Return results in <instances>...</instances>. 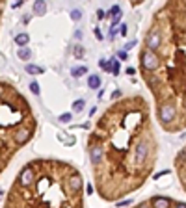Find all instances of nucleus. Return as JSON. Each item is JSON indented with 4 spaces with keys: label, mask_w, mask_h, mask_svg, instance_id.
Instances as JSON below:
<instances>
[{
    "label": "nucleus",
    "mask_w": 186,
    "mask_h": 208,
    "mask_svg": "<svg viewBox=\"0 0 186 208\" xmlns=\"http://www.w3.org/2000/svg\"><path fill=\"white\" fill-rule=\"evenodd\" d=\"M140 63H142V67L145 69V71H156L158 65H160V58L156 56V52L149 50V49H143L142 52H140Z\"/></svg>",
    "instance_id": "nucleus-1"
},
{
    "label": "nucleus",
    "mask_w": 186,
    "mask_h": 208,
    "mask_svg": "<svg viewBox=\"0 0 186 208\" xmlns=\"http://www.w3.org/2000/svg\"><path fill=\"white\" fill-rule=\"evenodd\" d=\"M175 115H177V110H175L173 104L164 102V104L158 106V121L164 125V126H168L171 121H175Z\"/></svg>",
    "instance_id": "nucleus-2"
},
{
    "label": "nucleus",
    "mask_w": 186,
    "mask_h": 208,
    "mask_svg": "<svg viewBox=\"0 0 186 208\" xmlns=\"http://www.w3.org/2000/svg\"><path fill=\"white\" fill-rule=\"evenodd\" d=\"M160 47H162V32H158L156 28L149 30V34H147V37H145V49L156 52Z\"/></svg>",
    "instance_id": "nucleus-3"
},
{
    "label": "nucleus",
    "mask_w": 186,
    "mask_h": 208,
    "mask_svg": "<svg viewBox=\"0 0 186 208\" xmlns=\"http://www.w3.org/2000/svg\"><path fill=\"white\" fill-rule=\"evenodd\" d=\"M151 149L145 141H138L136 143V151H134V160H136V164H143V162L147 160Z\"/></svg>",
    "instance_id": "nucleus-4"
},
{
    "label": "nucleus",
    "mask_w": 186,
    "mask_h": 208,
    "mask_svg": "<svg viewBox=\"0 0 186 208\" xmlns=\"http://www.w3.org/2000/svg\"><path fill=\"white\" fill-rule=\"evenodd\" d=\"M89 160H91V166H101L102 160H104V151L99 145H91L89 147Z\"/></svg>",
    "instance_id": "nucleus-5"
},
{
    "label": "nucleus",
    "mask_w": 186,
    "mask_h": 208,
    "mask_svg": "<svg viewBox=\"0 0 186 208\" xmlns=\"http://www.w3.org/2000/svg\"><path fill=\"white\" fill-rule=\"evenodd\" d=\"M32 182H34V169H32V166H26L19 175V184L22 188H28Z\"/></svg>",
    "instance_id": "nucleus-6"
},
{
    "label": "nucleus",
    "mask_w": 186,
    "mask_h": 208,
    "mask_svg": "<svg viewBox=\"0 0 186 208\" xmlns=\"http://www.w3.org/2000/svg\"><path fill=\"white\" fill-rule=\"evenodd\" d=\"M32 137V130H28V128H17L15 130V134H13V140H15V143L17 145H24L28 140Z\"/></svg>",
    "instance_id": "nucleus-7"
},
{
    "label": "nucleus",
    "mask_w": 186,
    "mask_h": 208,
    "mask_svg": "<svg viewBox=\"0 0 186 208\" xmlns=\"http://www.w3.org/2000/svg\"><path fill=\"white\" fill-rule=\"evenodd\" d=\"M67 184H69V188H71V192H75V193H76V192H80V190H82V184H84V182H82V177H80L78 173H75L71 178L67 180Z\"/></svg>",
    "instance_id": "nucleus-8"
},
{
    "label": "nucleus",
    "mask_w": 186,
    "mask_h": 208,
    "mask_svg": "<svg viewBox=\"0 0 186 208\" xmlns=\"http://www.w3.org/2000/svg\"><path fill=\"white\" fill-rule=\"evenodd\" d=\"M112 22H110V28H115V24H119V20H121V8L119 6H112V9L108 11Z\"/></svg>",
    "instance_id": "nucleus-9"
},
{
    "label": "nucleus",
    "mask_w": 186,
    "mask_h": 208,
    "mask_svg": "<svg viewBox=\"0 0 186 208\" xmlns=\"http://www.w3.org/2000/svg\"><path fill=\"white\" fill-rule=\"evenodd\" d=\"M151 206L153 208H169L171 206V199H168V197H153L151 199Z\"/></svg>",
    "instance_id": "nucleus-10"
},
{
    "label": "nucleus",
    "mask_w": 186,
    "mask_h": 208,
    "mask_svg": "<svg viewBox=\"0 0 186 208\" xmlns=\"http://www.w3.org/2000/svg\"><path fill=\"white\" fill-rule=\"evenodd\" d=\"M101 86H102V80H101L99 75H89L87 76V87L89 89H99Z\"/></svg>",
    "instance_id": "nucleus-11"
},
{
    "label": "nucleus",
    "mask_w": 186,
    "mask_h": 208,
    "mask_svg": "<svg viewBox=\"0 0 186 208\" xmlns=\"http://www.w3.org/2000/svg\"><path fill=\"white\" fill-rule=\"evenodd\" d=\"M28 41H30V37H28V34H24V32H22V34H17V35H15V43L19 45L20 49H24L26 45H28Z\"/></svg>",
    "instance_id": "nucleus-12"
},
{
    "label": "nucleus",
    "mask_w": 186,
    "mask_h": 208,
    "mask_svg": "<svg viewBox=\"0 0 186 208\" xmlns=\"http://www.w3.org/2000/svg\"><path fill=\"white\" fill-rule=\"evenodd\" d=\"M82 75H87V67H86V65H76V67L71 69V76L80 78Z\"/></svg>",
    "instance_id": "nucleus-13"
},
{
    "label": "nucleus",
    "mask_w": 186,
    "mask_h": 208,
    "mask_svg": "<svg viewBox=\"0 0 186 208\" xmlns=\"http://www.w3.org/2000/svg\"><path fill=\"white\" fill-rule=\"evenodd\" d=\"M34 13H35V15H39V17H41V15H45V13H46V2H43V0L35 2V4H34Z\"/></svg>",
    "instance_id": "nucleus-14"
},
{
    "label": "nucleus",
    "mask_w": 186,
    "mask_h": 208,
    "mask_svg": "<svg viewBox=\"0 0 186 208\" xmlns=\"http://www.w3.org/2000/svg\"><path fill=\"white\" fill-rule=\"evenodd\" d=\"M17 56H19L22 61H28V60L32 58V50H30L28 47H24V49H19V50H17Z\"/></svg>",
    "instance_id": "nucleus-15"
},
{
    "label": "nucleus",
    "mask_w": 186,
    "mask_h": 208,
    "mask_svg": "<svg viewBox=\"0 0 186 208\" xmlns=\"http://www.w3.org/2000/svg\"><path fill=\"white\" fill-rule=\"evenodd\" d=\"M24 69H26L28 75H41V73H43V67H37V65H34V63H28Z\"/></svg>",
    "instance_id": "nucleus-16"
},
{
    "label": "nucleus",
    "mask_w": 186,
    "mask_h": 208,
    "mask_svg": "<svg viewBox=\"0 0 186 208\" xmlns=\"http://www.w3.org/2000/svg\"><path fill=\"white\" fill-rule=\"evenodd\" d=\"M84 106H86V100H84V99H78V100L73 102V111H75V113H80V111L84 110Z\"/></svg>",
    "instance_id": "nucleus-17"
},
{
    "label": "nucleus",
    "mask_w": 186,
    "mask_h": 208,
    "mask_svg": "<svg viewBox=\"0 0 186 208\" xmlns=\"http://www.w3.org/2000/svg\"><path fill=\"white\" fill-rule=\"evenodd\" d=\"M73 54H75V58H76V60H80V58H84V54H86V49L82 47V45H76V47L73 49Z\"/></svg>",
    "instance_id": "nucleus-18"
},
{
    "label": "nucleus",
    "mask_w": 186,
    "mask_h": 208,
    "mask_svg": "<svg viewBox=\"0 0 186 208\" xmlns=\"http://www.w3.org/2000/svg\"><path fill=\"white\" fill-rule=\"evenodd\" d=\"M110 63H112V75H113V76H117V75H119V69H121L119 61L115 60V58H112V60H110Z\"/></svg>",
    "instance_id": "nucleus-19"
},
{
    "label": "nucleus",
    "mask_w": 186,
    "mask_h": 208,
    "mask_svg": "<svg viewBox=\"0 0 186 208\" xmlns=\"http://www.w3.org/2000/svg\"><path fill=\"white\" fill-rule=\"evenodd\" d=\"M30 91H32V93L34 95H39V91H41V87H39V84L34 80V82H30Z\"/></svg>",
    "instance_id": "nucleus-20"
},
{
    "label": "nucleus",
    "mask_w": 186,
    "mask_h": 208,
    "mask_svg": "<svg viewBox=\"0 0 186 208\" xmlns=\"http://www.w3.org/2000/svg\"><path fill=\"white\" fill-rule=\"evenodd\" d=\"M71 119H73V113H69V111H67V113H61V115H60V123H69Z\"/></svg>",
    "instance_id": "nucleus-21"
},
{
    "label": "nucleus",
    "mask_w": 186,
    "mask_h": 208,
    "mask_svg": "<svg viewBox=\"0 0 186 208\" xmlns=\"http://www.w3.org/2000/svg\"><path fill=\"white\" fill-rule=\"evenodd\" d=\"M71 19L73 20H80L82 19V9H73L71 11Z\"/></svg>",
    "instance_id": "nucleus-22"
},
{
    "label": "nucleus",
    "mask_w": 186,
    "mask_h": 208,
    "mask_svg": "<svg viewBox=\"0 0 186 208\" xmlns=\"http://www.w3.org/2000/svg\"><path fill=\"white\" fill-rule=\"evenodd\" d=\"M119 34H121L123 37H127V34H128V24H121V28H119Z\"/></svg>",
    "instance_id": "nucleus-23"
},
{
    "label": "nucleus",
    "mask_w": 186,
    "mask_h": 208,
    "mask_svg": "<svg viewBox=\"0 0 186 208\" xmlns=\"http://www.w3.org/2000/svg\"><path fill=\"white\" fill-rule=\"evenodd\" d=\"M93 34H95V37H97V41H102L104 37H102V32L99 30V28H95V30H93Z\"/></svg>",
    "instance_id": "nucleus-24"
},
{
    "label": "nucleus",
    "mask_w": 186,
    "mask_h": 208,
    "mask_svg": "<svg viewBox=\"0 0 186 208\" xmlns=\"http://www.w3.org/2000/svg\"><path fill=\"white\" fill-rule=\"evenodd\" d=\"M115 35H117V30H115V28H110V32H108V37L113 41V39H115Z\"/></svg>",
    "instance_id": "nucleus-25"
},
{
    "label": "nucleus",
    "mask_w": 186,
    "mask_h": 208,
    "mask_svg": "<svg viewBox=\"0 0 186 208\" xmlns=\"http://www.w3.org/2000/svg\"><path fill=\"white\" fill-rule=\"evenodd\" d=\"M97 19H106V11L104 9H97Z\"/></svg>",
    "instance_id": "nucleus-26"
},
{
    "label": "nucleus",
    "mask_w": 186,
    "mask_h": 208,
    "mask_svg": "<svg viewBox=\"0 0 186 208\" xmlns=\"http://www.w3.org/2000/svg\"><path fill=\"white\" fill-rule=\"evenodd\" d=\"M117 58H119V60H127V50H125V49L119 50V52H117Z\"/></svg>",
    "instance_id": "nucleus-27"
},
{
    "label": "nucleus",
    "mask_w": 186,
    "mask_h": 208,
    "mask_svg": "<svg viewBox=\"0 0 186 208\" xmlns=\"http://www.w3.org/2000/svg\"><path fill=\"white\" fill-rule=\"evenodd\" d=\"M121 95H123V93H121V89H115L113 93H112V99H119Z\"/></svg>",
    "instance_id": "nucleus-28"
},
{
    "label": "nucleus",
    "mask_w": 186,
    "mask_h": 208,
    "mask_svg": "<svg viewBox=\"0 0 186 208\" xmlns=\"http://www.w3.org/2000/svg\"><path fill=\"white\" fill-rule=\"evenodd\" d=\"M132 47H136V41H128V43L125 45V50H130Z\"/></svg>",
    "instance_id": "nucleus-29"
},
{
    "label": "nucleus",
    "mask_w": 186,
    "mask_h": 208,
    "mask_svg": "<svg viewBox=\"0 0 186 208\" xmlns=\"http://www.w3.org/2000/svg\"><path fill=\"white\" fill-rule=\"evenodd\" d=\"M130 203H132L130 199H127V201H119V203H117V206H128Z\"/></svg>",
    "instance_id": "nucleus-30"
},
{
    "label": "nucleus",
    "mask_w": 186,
    "mask_h": 208,
    "mask_svg": "<svg viewBox=\"0 0 186 208\" xmlns=\"http://www.w3.org/2000/svg\"><path fill=\"white\" fill-rule=\"evenodd\" d=\"M173 208H186V203H175Z\"/></svg>",
    "instance_id": "nucleus-31"
},
{
    "label": "nucleus",
    "mask_w": 186,
    "mask_h": 208,
    "mask_svg": "<svg viewBox=\"0 0 186 208\" xmlns=\"http://www.w3.org/2000/svg\"><path fill=\"white\" fill-rule=\"evenodd\" d=\"M82 35H84V32H82V30H76V32H75V37H76V39H80Z\"/></svg>",
    "instance_id": "nucleus-32"
},
{
    "label": "nucleus",
    "mask_w": 186,
    "mask_h": 208,
    "mask_svg": "<svg viewBox=\"0 0 186 208\" xmlns=\"http://www.w3.org/2000/svg\"><path fill=\"white\" fill-rule=\"evenodd\" d=\"M86 192H87V193H89V195H91V193H93V186H91V184H87V186H86Z\"/></svg>",
    "instance_id": "nucleus-33"
},
{
    "label": "nucleus",
    "mask_w": 186,
    "mask_h": 208,
    "mask_svg": "<svg viewBox=\"0 0 186 208\" xmlns=\"http://www.w3.org/2000/svg\"><path fill=\"white\" fill-rule=\"evenodd\" d=\"M134 73H136L134 67H128V69H127V75H134Z\"/></svg>",
    "instance_id": "nucleus-34"
}]
</instances>
